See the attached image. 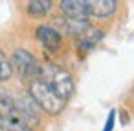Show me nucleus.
<instances>
[{"label":"nucleus","mask_w":134,"mask_h":131,"mask_svg":"<svg viewBox=\"0 0 134 131\" xmlns=\"http://www.w3.org/2000/svg\"><path fill=\"white\" fill-rule=\"evenodd\" d=\"M37 79H41L42 83H46L64 102L74 94V89H75L70 72L64 70V68H61V67H57V65H53V63H42V65H39Z\"/></svg>","instance_id":"f257e3e1"},{"label":"nucleus","mask_w":134,"mask_h":131,"mask_svg":"<svg viewBox=\"0 0 134 131\" xmlns=\"http://www.w3.org/2000/svg\"><path fill=\"white\" fill-rule=\"evenodd\" d=\"M28 96L33 100V103L39 109H42L44 113H48L52 116L53 114H59L64 109V105H66V102L59 94H55L41 79H33L31 83H28Z\"/></svg>","instance_id":"f03ea898"},{"label":"nucleus","mask_w":134,"mask_h":131,"mask_svg":"<svg viewBox=\"0 0 134 131\" xmlns=\"http://www.w3.org/2000/svg\"><path fill=\"white\" fill-rule=\"evenodd\" d=\"M11 67H13V72L19 74L20 81L31 83L33 79H37L39 65H37V59L33 57L31 52H28L24 48H17L11 56Z\"/></svg>","instance_id":"7ed1b4c3"},{"label":"nucleus","mask_w":134,"mask_h":131,"mask_svg":"<svg viewBox=\"0 0 134 131\" xmlns=\"http://www.w3.org/2000/svg\"><path fill=\"white\" fill-rule=\"evenodd\" d=\"M13 100H15V107H17V113H19V118L33 127L41 122V116H39V107L33 103V100L30 96H24V94H13Z\"/></svg>","instance_id":"20e7f679"},{"label":"nucleus","mask_w":134,"mask_h":131,"mask_svg":"<svg viewBox=\"0 0 134 131\" xmlns=\"http://www.w3.org/2000/svg\"><path fill=\"white\" fill-rule=\"evenodd\" d=\"M53 30L55 32H59V30H63L64 33H68L70 37H75V39H79L88 28H90V22L88 21H79V19H66V17H55L53 21Z\"/></svg>","instance_id":"39448f33"},{"label":"nucleus","mask_w":134,"mask_h":131,"mask_svg":"<svg viewBox=\"0 0 134 131\" xmlns=\"http://www.w3.org/2000/svg\"><path fill=\"white\" fill-rule=\"evenodd\" d=\"M63 17L66 19H79V21H88V4L86 0H63L59 4Z\"/></svg>","instance_id":"423d86ee"},{"label":"nucleus","mask_w":134,"mask_h":131,"mask_svg":"<svg viewBox=\"0 0 134 131\" xmlns=\"http://www.w3.org/2000/svg\"><path fill=\"white\" fill-rule=\"evenodd\" d=\"M35 35H37V39L42 43V46H44L46 50L55 52V50H59V48H61L63 35H61L59 32H55L52 26H46V24L39 26V28H37V32H35Z\"/></svg>","instance_id":"0eeeda50"},{"label":"nucleus","mask_w":134,"mask_h":131,"mask_svg":"<svg viewBox=\"0 0 134 131\" xmlns=\"http://www.w3.org/2000/svg\"><path fill=\"white\" fill-rule=\"evenodd\" d=\"M86 4L88 15L96 19H110L118 9V4L114 0H86Z\"/></svg>","instance_id":"6e6552de"},{"label":"nucleus","mask_w":134,"mask_h":131,"mask_svg":"<svg viewBox=\"0 0 134 131\" xmlns=\"http://www.w3.org/2000/svg\"><path fill=\"white\" fill-rule=\"evenodd\" d=\"M101 39H103V32H101L99 28L90 26V28L77 39V48H79L81 52H88V50H92Z\"/></svg>","instance_id":"1a4fd4ad"},{"label":"nucleus","mask_w":134,"mask_h":131,"mask_svg":"<svg viewBox=\"0 0 134 131\" xmlns=\"http://www.w3.org/2000/svg\"><path fill=\"white\" fill-rule=\"evenodd\" d=\"M0 114L8 116V118H19L17 107H15V100H13V92H9L8 89L0 87Z\"/></svg>","instance_id":"9d476101"},{"label":"nucleus","mask_w":134,"mask_h":131,"mask_svg":"<svg viewBox=\"0 0 134 131\" xmlns=\"http://www.w3.org/2000/svg\"><path fill=\"white\" fill-rule=\"evenodd\" d=\"M52 0H31V2L26 6V11L30 17H35V19H41V17H46L52 9Z\"/></svg>","instance_id":"9b49d317"},{"label":"nucleus","mask_w":134,"mask_h":131,"mask_svg":"<svg viewBox=\"0 0 134 131\" xmlns=\"http://www.w3.org/2000/svg\"><path fill=\"white\" fill-rule=\"evenodd\" d=\"M0 131H31V127L26 125L22 120L8 118V116L0 114Z\"/></svg>","instance_id":"f8f14e48"},{"label":"nucleus","mask_w":134,"mask_h":131,"mask_svg":"<svg viewBox=\"0 0 134 131\" xmlns=\"http://www.w3.org/2000/svg\"><path fill=\"white\" fill-rule=\"evenodd\" d=\"M13 76V67H11V59L0 50V81H8Z\"/></svg>","instance_id":"ddd939ff"},{"label":"nucleus","mask_w":134,"mask_h":131,"mask_svg":"<svg viewBox=\"0 0 134 131\" xmlns=\"http://www.w3.org/2000/svg\"><path fill=\"white\" fill-rule=\"evenodd\" d=\"M114 124H116V109H110V113L107 116V122L103 125V131H114Z\"/></svg>","instance_id":"4468645a"},{"label":"nucleus","mask_w":134,"mask_h":131,"mask_svg":"<svg viewBox=\"0 0 134 131\" xmlns=\"http://www.w3.org/2000/svg\"><path fill=\"white\" fill-rule=\"evenodd\" d=\"M121 122L123 124H129V114L127 113H121Z\"/></svg>","instance_id":"2eb2a0df"}]
</instances>
